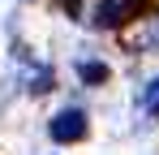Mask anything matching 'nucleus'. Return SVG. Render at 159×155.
<instances>
[{"mask_svg": "<svg viewBox=\"0 0 159 155\" xmlns=\"http://www.w3.org/2000/svg\"><path fill=\"white\" fill-rule=\"evenodd\" d=\"M78 73L86 78V82H107V65H99V60H86V65H78Z\"/></svg>", "mask_w": 159, "mask_h": 155, "instance_id": "20e7f679", "label": "nucleus"}, {"mask_svg": "<svg viewBox=\"0 0 159 155\" xmlns=\"http://www.w3.org/2000/svg\"><path fill=\"white\" fill-rule=\"evenodd\" d=\"M52 138L56 142H82L86 138V112L82 108H65L52 116Z\"/></svg>", "mask_w": 159, "mask_h": 155, "instance_id": "f257e3e1", "label": "nucleus"}, {"mask_svg": "<svg viewBox=\"0 0 159 155\" xmlns=\"http://www.w3.org/2000/svg\"><path fill=\"white\" fill-rule=\"evenodd\" d=\"M120 13H125L120 0H107V4L95 9V26H107V30H112V26H120Z\"/></svg>", "mask_w": 159, "mask_h": 155, "instance_id": "f03ea898", "label": "nucleus"}, {"mask_svg": "<svg viewBox=\"0 0 159 155\" xmlns=\"http://www.w3.org/2000/svg\"><path fill=\"white\" fill-rule=\"evenodd\" d=\"M138 103H142V112H151V116H159V78H151V82L142 86V95H138Z\"/></svg>", "mask_w": 159, "mask_h": 155, "instance_id": "7ed1b4c3", "label": "nucleus"}]
</instances>
